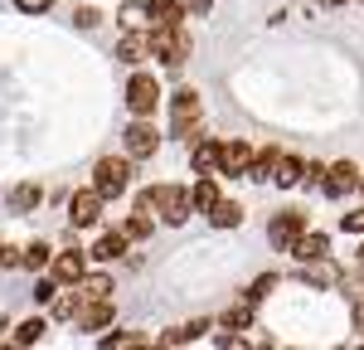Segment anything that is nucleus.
<instances>
[{
    "mask_svg": "<svg viewBox=\"0 0 364 350\" xmlns=\"http://www.w3.org/2000/svg\"><path fill=\"white\" fill-rule=\"evenodd\" d=\"M180 5H185V10H195V15H204V10H209V0H180Z\"/></svg>",
    "mask_w": 364,
    "mask_h": 350,
    "instance_id": "nucleus-38",
    "label": "nucleus"
},
{
    "mask_svg": "<svg viewBox=\"0 0 364 350\" xmlns=\"http://www.w3.org/2000/svg\"><path fill=\"white\" fill-rule=\"evenodd\" d=\"M146 44H151V58H161L170 68H180L190 58V29L185 25H161V29H146Z\"/></svg>",
    "mask_w": 364,
    "mask_h": 350,
    "instance_id": "nucleus-1",
    "label": "nucleus"
},
{
    "mask_svg": "<svg viewBox=\"0 0 364 350\" xmlns=\"http://www.w3.org/2000/svg\"><path fill=\"white\" fill-rule=\"evenodd\" d=\"M73 321H78V331H107V326H112V297H102V302H83Z\"/></svg>",
    "mask_w": 364,
    "mask_h": 350,
    "instance_id": "nucleus-12",
    "label": "nucleus"
},
{
    "mask_svg": "<svg viewBox=\"0 0 364 350\" xmlns=\"http://www.w3.org/2000/svg\"><path fill=\"white\" fill-rule=\"evenodd\" d=\"M49 267H54V282L58 287H78V277H83V253H54L49 258Z\"/></svg>",
    "mask_w": 364,
    "mask_h": 350,
    "instance_id": "nucleus-13",
    "label": "nucleus"
},
{
    "mask_svg": "<svg viewBox=\"0 0 364 350\" xmlns=\"http://www.w3.org/2000/svg\"><path fill=\"white\" fill-rule=\"evenodd\" d=\"M0 267H20V253H15L5 238H0Z\"/></svg>",
    "mask_w": 364,
    "mask_h": 350,
    "instance_id": "nucleus-36",
    "label": "nucleus"
},
{
    "mask_svg": "<svg viewBox=\"0 0 364 350\" xmlns=\"http://www.w3.org/2000/svg\"><path fill=\"white\" fill-rule=\"evenodd\" d=\"M291 253H296V258L301 262H316V258H331V238H326V233H301V238H296V248H291Z\"/></svg>",
    "mask_w": 364,
    "mask_h": 350,
    "instance_id": "nucleus-16",
    "label": "nucleus"
},
{
    "mask_svg": "<svg viewBox=\"0 0 364 350\" xmlns=\"http://www.w3.org/2000/svg\"><path fill=\"white\" fill-rule=\"evenodd\" d=\"M102 297H112V277L107 272H83L78 277V302H102Z\"/></svg>",
    "mask_w": 364,
    "mask_h": 350,
    "instance_id": "nucleus-18",
    "label": "nucleus"
},
{
    "mask_svg": "<svg viewBox=\"0 0 364 350\" xmlns=\"http://www.w3.org/2000/svg\"><path fill=\"white\" fill-rule=\"evenodd\" d=\"M204 331H209V317H195V321H185V326H175V331H166L161 346H190V341H199Z\"/></svg>",
    "mask_w": 364,
    "mask_h": 350,
    "instance_id": "nucleus-21",
    "label": "nucleus"
},
{
    "mask_svg": "<svg viewBox=\"0 0 364 350\" xmlns=\"http://www.w3.org/2000/svg\"><path fill=\"white\" fill-rule=\"evenodd\" d=\"M321 5H345V0H321Z\"/></svg>",
    "mask_w": 364,
    "mask_h": 350,
    "instance_id": "nucleus-40",
    "label": "nucleus"
},
{
    "mask_svg": "<svg viewBox=\"0 0 364 350\" xmlns=\"http://www.w3.org/2000/svg\"><path fill=\"white\" fill-rule=\"evenodd\" d=\"M190 214H195L190 190H185V185H161V219H166V224H185Z\"/></svg>",
    "mask_w": 364,
    "mask_h": 350,
    "instance_id": "nucleus-6",
    "label": "nucleus"
},
{
    "mask_svg": "<svg viewBox=\"0 0 364 350\" xmlns=\"http://www.w3.org/2000/svg\"><path fill=\"white\" fill-rule=\"evenodd\" d=\"M277 272H262V277H257V282H252L248 287V302H262V297H272V292H277Z\"/></svg>",
    "mask_w": 364,
    "mask_h": 350,
    "instance_id": "nucleus-32",
    "label": "nucleus"
},
{
    "mask_svg": "<svg viewBox=\"0 0 364 350\" xmlns=\"http://www.w3.org/2000/svg\"><path fill=\"white\" fill-rule=\"evenodd\" d=\"M122 142H127V156H132V161H141V156H156L161 137H156V127H151L146 117H136V122L127 127V137H122Z\"/></svg>",
    "mask_w": 364,
    "mask_h": 350,
    "instance_id": "nucleus-7",
    "label": "nucleus"
},
{
    "mask_svg": "<svg viewBox=\"0 0 364 350\" xmlns=\"http://www.w3.org/2000/svg\"><path fill=\"white\" fill-rule=\"evenodd\" d=\"M151 224H156V219H151V214H132V219H127V224H122V233H127V243H136V238H146V233H151Z\"/></svg>",
    "mask_w": 364,
    "mask_h": 350,
    "instance_id": "nucleus-28",
    "label": "nucleus"
},
{
    "mask_svg": "<svg viewBox=\"0 0 364 350\" xmlns=\"http://www.w3.org/2000/svg\"><path fill=\"white\" fill-rule=\"evenodd\" d=\"M306 214L301 209H287V214H272V224H267V238H272V248H282V253H291L296 248V238L306 233Z\"/></svg>",
    "mask_w": 364,
    "mask_h": 350,
    "instance_id": "nucleus-3",
    "label": "nucleus"
},
{
    "mask_svg": "<svg viewBox=\"0 0 364 350\" xmlns=\"http://www.w3.org/2000/svg\"><path fill=\"white\" fill-rule=\"evenodd\" d=\"M44 331H49V321H44V317H29V321L15 326V336H10V341H15V346H39V341H44Z\"/></svg>",
    "mask_w": 364,
    "mask_h": 350,
    "instance_id": "nucleus-24",
    "label": "nucleus"
},
{
    "mask_svg": "<svg viewBox=\"0 0 364 350\" xmlns=\"http://www.w3.org/2000/svg\"><path fill=\"white\" fill-rule=\"evenodd\" d=\"M209 224H214V229H238V224H243V204L219 195V204L209 209Z\"/></svg>",
    "mask_w": 364,
    "mask_h": 350,
    "instance_id": "nucleus-20",
    "label": "nucleus"
},
{
    "mask_svg": "<svg viewBox=\"0 0 364 350\" xmlns=\"http://www.w3.org/2000/svg\"><path fill=\"white\" fill-rule=\"evenodd\" d=\"M199 122V92L195 88H180L175 97H170V132L175 137H190Z\"/></svg>",
    "mask_w": 364,
    "mask_h": 350,
    "instance_id": "nucleus-5",
    "label": "nucleus"
},
{
    "mask_svg": "<svg viewBox=\"0 0 364 350\" xmlns=\"http://www.w3.org/2000/svg\"><path fill=\"white\" fill-rule=\"evenodd\" d=\"M78 307H83V302H78V292H63V297L54 292V317L58 321H73V317H78Z\"/></svg>",
    "mask_w": 364,
    "mask_h": 350,
    "instance_id": "nucleus-29",
    "label": "nucleus"
},
{
    "mask_svg": "<svg viewBox=\"0 0 364 350\" xmlns=\"http://www.w3.org/2000/svg\"><path fill=\"white\" fill-rule=\"evenodd\" d=\"M54 292H58L54 277H39V282H34V302H54Z\"/></svg>",
    "mask_w": 364,
    "mask_h": 350,
    "instance_id": "nucleus-33",
    "label": "nucleus"
},
{
    "mask_svg": "<svg viewBox=\"0 0 364 350\" xmlns=\"http://www.w3.org/2000/svg\"><path fill=\"white\" fill-rule=\"evenodd\" d=\"M122 253H127V233H107V238H97V248H92L97 262H117Z\"/></svg>",
    "mask_w": 364,
    "mask_h": 350,
    "instance_id": "nucleus-25",
    "label": "nucleus"
},
{
    "mask_svg": "<svg viewBox=\"0 0 364 350\" xmlns=\"http://www.w3.org/2000/svg\"><path fill=\"white\" fill-rule=\"evenodd\" d=\"M146 54H151L146 29H127V34H122V44H117V58H122V63H141Z\"/></svg>",
    "mask_w": 364,
    "mask_h": 350,
    "instance_id": "nucleus-17",
    "label": "nucleus"
},
{
    "mask_svg": "<svg viewBox=\"0 0 364 350\" xmlns=\"http://www.w3.org/2000/svg\"><path fill=\"white\" fill-rule=\"evenodd\" d=\"M190 200H195L199 214H209V209L219 204V180H214V171H204L195 185H190Z\"/></svg>",
    "mask_w": 364,
    "mask_h": 350,
    "instance_id": "nucleus-15",
    "label": "nucleus"
},
{
    "mask_svg": "<svg viewBox=\"0 0 364 350\" xmlns=\"http://www.w3.org/2000/svg\"><path fill=\"white\" fill-rule=\"evenodd\" d=\"M355 331L364 336V302H355Z\"/></svg>",
    "mask_w": 364,
    "mask_h": 350,
    "instance_id": "nucleus-39",
    "label": "nucleus"
},
{
    "mask_svg": "<svg viewBox=\"0 0 364 350\" xmlns=\"http://www.w3.org/2000/svg\"><path fill=\"white\" fill-rule=\"evenodd\" d=\"M301 171H306V161H296V156H282L277 171H272V185L291 190V185H301Z\"/></svg>",
    "mask_w": 364,
    "mask_h": 350,
    "instance_id": "nucleus-22",
    "label": "nucleus"
},
{
    "mask_svg": "<svg viewBox=\"0 0 364 350\" xmlns=\"http://www.w3.org/2000/svg\"><path fill=\"white\" fill-rule=\"evenodd\" d=\"M44 204V185L39 180H20L15 190H10V209L15 214H29V209H39Z\"/></svg>",
    "mask_w": 364,
    "mask_h": 350,
    "instance_id": "nucleus-14",
    "label": "nucleus"
},
{
    "mask_svg": "<svg viewBox=\"0 0 364 350\" xmlns=\"http://www.w3.org/2000/svg\"><path fill=\"white\" fill-rule=\"evenodd\" d=\"M360 262H364V248H360Z\"/></svg>",
    "mask_w": 364,
    "mask_h": 350,
    "instance_id": "nucleus-42",
    "label": "nucleus"
},
{
    "mask_svg": "<svg viewBox=\"0 0 364 350\" xmlns=\"http://www.w3.org/2000/svg\"><path fill=\"white\" fill-rule=\"evenodd\" d=\"M360 166H355V161H336V166H331V171H326V180H321V190H326V195H350V190H360Z\"/></svg>",
    "mask_w": 364,
    "mask_h": 350,
    "instance_id": "nucleus-8",
    "label": "nucleus"
},
{
    "mask_svg": "<svg viewBox=\"0 0 364 350\" xmlns=\"http://www.w3.org/2000/svg\"><path fill=\"white\" fill-rule=\"evenodd\" d=\"M190 161H195L199 175H204V171L219 175V142H195V146H190Z\"/></svg>",
    "mask_w": 364,
    "mask_h": 350,
    "instance_id": "nucleus-23",
    "label": "nucleus"
},
{
    "mask_svg": "<svg viewBox=\"0 0 364 350\" xmlns=\"http://www.w3.org/2000/svg\"><path fill=\"white\" fill-rule=\"evenodd\" d=\"M127 185H132V156H102L92 171V190L102 200H117V195H127Z\"/></svg>",
    "mask_w": 364,
    "mask_h": 350,
    "instance_id": "nucleus-2",
    "label": "nucleus"
},
{
    "mask_svg": "<svg viewBox=\"0 0 364 350\" xmlns=\"http://www.w3.org/2000/svg\"><path fill=\"white\" fill-rule=\"evenodd\" d=\"M15 5H20V10H25V15H44V10H49V5H54V0H15Z\"/></svg>",
    "mask_w": 364,
    "mask_h": 350,
    "instance_id": "nucleus-35",
    "label": "nucleus"
},
{
    "mask_svg": "<svg viewBox=\"0 0 364 350\" xmlns=\"http://www.w3.org/2000/svg\"><path fill=\"white\" fill-rule=\"evenodd\" d=\"M282 151L277 146H267V151H252V166H248V180H257V185H267L272 180V171H277Z\"/></svg>",
    "mask_w": 364,
    "mask_h": 350,
    "instance_id": "nucleus-19",
    "label": "nucleus"
},
{
    "mask_svg": "<svg viewBox=\"0 0 364 350\" xmlns=\"http://www.w3.org/2000/svg\"><path fill=\"white\" fill-rule=\"evenodd\" d=\"M136 209H141V214H151V219H156V214H161V185H146V190L136 195Z\"/></svg>",
    "mask_w": 364,
    "mask_h": 350,
    "instance_id": "nucleus-30",
    "label": "nucleus"
},
{
    "mask_svg": "<svg viewBox=\"0 0 364 350\" xmlns=\"http://www.w3.org/2000/svg\"><path fill=\"white\" fill-rule=\"evenodd\" d=\"M360 190H364V175H360Z\"/></svg>",
    "mask_w": 364,
    "mask_h": 350,
    "instance_id": "nucleus-41",
    "label": "nucleus"
},
{
    "mask_svg": "<svg viewBox=\"0 0 364 350\" xmlns=\"http://www.w3.org/2000/svg\"><path fill=\"white\" fill-rule=\"evenodd\" d=\"M102 346L117 350V346H151V336H141V331H117V336H102Z\"/></svg>",
    "mask_w": 364,
    "mask_h": 350,
    "instance_id": "nucleus-31",
    "label": "nucleus"
},
{
    "mask_svg": "<svg viewBox=\"0 0 364 350\" xmlns=\"http://www.w3.org/2000/svg\"><path fill=\"white\" fill-rule=\"evenodd\" d=\"M49 258H54V248H49L44 238H34V243H29L25 253H20V267H29V272H39V267H44Z\"/></svg>",
    "mask_w": 364,
    "mask_h": 350,
    "instance_id": "nucleus-27",
    "label": "nucleus"
},
{
    "mask_svg": "<svg viewBox=\"0 0 364 350\" xmlns=\"http://www.w3.org/2000/svg\"><path fill=\"white\" fill-rule=\"evenodd\" d=\"M97 20H102L97 10H78V25H83V29H92V25H97Z\"/></svg>",
    "mask_w": 364,
    "mask_h": 350,
    "instance_id": "nucleus-37",
    "label": "nucleus"
},
{
    "mask_svg": "<svg viewBox=\"0 0 364 350\" xmlns=\"http://www.w3.org/2000/svg\"><path fill=\"white\" fill-rule=\"evenodd\" d=\"M97 214H102V195H97V190H78V195L68 200V224H73V229L97 224Z\"/></svg>",
    "mask_w": 364,
    "mask_h": 350,
    "instance_id": "nucleus-9",
    "label": "nucleus"
},
{
    "mask_svg": "<svg viewBox=\"0 0 364 350\" xmlns=\"http://www.w3.org/2000/svg\"><path fill=\"white\" fill-rule=\"evenodd\" d=\"M127 107L136 117H151L161 107V83H156L151 73H132V83H127Z\"/></svg>",
    "mask_w": 364,
    "mask_h": 350,
    "instance_id": "nucleus-4",
    "label": "nucleus"
},
{
    "mask_svg": "<svg viewBox=\"0 0 364 350\" xmlns=\"http://www.w3.org/2000/svg\"><path fill=\"white\" fill-rule=\"evenodd\" d=\"M252 146L248 142H219V175H248Z\"/></svg>",
    "mask_w": 364,
    "mask_h": 350,
    "instance_id": "nucleus-10",
    "label": "nucleus"
},
{
    "mask_svg": "<svg viewBox=\"0 0 364 350\" xmlns=\"http://www.w3.org/2000/svg\"><path fill=\"white\" fill-rule=\"evenodd\" d=\"M252 307H257V302H248V297L233 302V307L224 312V326H228V331H248V326H252Z\"/></svg>",
    "mask_w": 364,
    "mask_h": 350,
    "instance_id": "nucleus-26",
    "label": "nucleus"
},
{
    "mask_svg": "<svg viewBox=\"0 0 364 350\" xmlns=\"http://www.w3.org/2000/svg\"><path fill=\"white\" fill-rule=\"evenodd\" d=\"M141 10H146V25L151 29L185 25V5H180V0H141Z\"/></svg>",
    "mask_w": 364,
    "mask_h": 350,
    "instance_id": "nucleus-11",
    "label": "nucleus"
},
{
    "mask_svg": "<svg viewBox=\"0 0 364 350\" xmlns=\"http://www.w3.org/2000/svg\"><path fill=\"white\" fill-rule=\"evenodd\" d=\"M340 229L345 233H364V209H350V214L340 219Z\"/></svg>",
    "mask_w": 364,
    "mask_h": 350,
    "instance_id": "nucleus-34",
    "label": "nucleus"
}]
</instances>
